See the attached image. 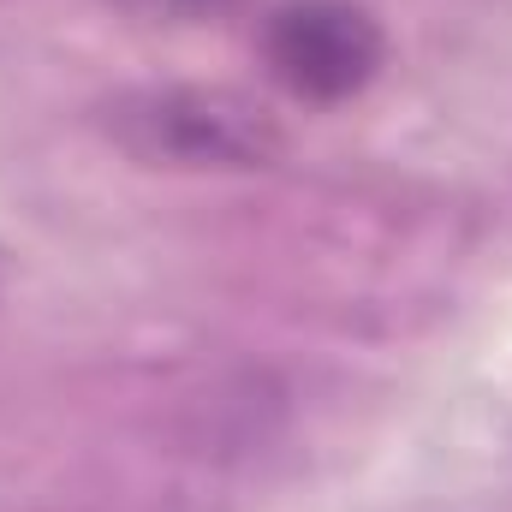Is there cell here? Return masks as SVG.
I'll use <instances>...</instances> for the list:
<instances>
[{"label":"cell","mask_w":512,"mask_h":512,"mask_svg":"<svg viewBox=\"0 0 512 512\" xmlns=\"http://www.w3.org/2000/svg\"><path fill=\"white\" fill-rule=\"evenodd\" d=\"M108 137L143 167L167 173H256L280 161L286 131L227 84H143L108 102Z\"/></svg>","instance_id":"obj_1"},{"label":"cell","mask_w":512,"mask_h":512,"mask_svg":"<svg viewBox=\"0 0 512 512\" xmlns=\"http://www.w3.org/2000/svg\"><path fill=\"white\" fill-rule=\"evenodd\" d=\"M0 286H6V262H0Z\"/></svg>","instance_id":"obj_4"},{"label":"cell","mask_w":512,"mask_h":512,"mask_svg":"<svg viewBox=\"0 0 512 512\" xmlns=\"http://www.w3.org/2000/svg\"><path fill=\"white\" fill-rule=\"evenodd\" d=\"M161 12H179V18H209V12H227L233 0H149Z\"/></svg>","instance_id":"obj_3"},{"label":"cell","mask_w":512,"mask_h":512,"mask_svg":"<svg viewBox=\"0 0 512 512\" xmlns=\"http://www.w3.org/2000/svg\"><path fill=\"white\" fill-rule=\"evenodd\" d=\"M268 78L316 108L364 96L387 66V30L358 0H286L262 24Z\"/></svg>","instance_id":"obj_2"}]
</instances>
